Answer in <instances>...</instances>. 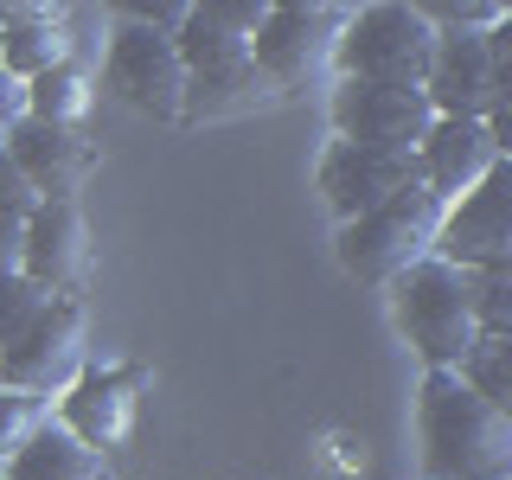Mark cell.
Instances as JSON below:
<instances>
[{"mask_svg": "<svg viewBox=\"0 0 512 480\" xmlns=\"http://www.w3.org/2000/svg\"><path fill=\"white\" fill-rule=\"evenodd\" d=\"M410 160H416V186L436 192L442 205H455L461 192H474L506 154L493 148V135L480 122H448V116H436V122H429V135L416 141Z\"/></svg>", "mask_w": 512, "mask_h": 480, "instance_id": "cell-16", "label": "cell"}, {"mask_svg": "<svg viewBox=\"0 0 512 480\" xmlns=\"http://www.w3.org/2000/svg\"><path fill=\"white\" fill-rule=\"evenodd\" d=\"M103 480H109V474H103Z\"/></svg>", "mask_w": 512, "mask_h": 480, "instance_id": "cell-28", "label": "cell"}, {"mask_svg": "<svg viewBox=\"0 0 512 480\" xmlns=\"http://www.w3.org/2000/svg\"><path fill=\"white\" fill-rule=\"evenodd\" d=\"M0 64H7L20 84L58 71V64H71V32H64V13L52 7V13H39V20L0 26Z\"/></svg>", "mask_w": 512, "mask_h": 480, "instance_id": "cell-18", "label": "cell"}, {"mask_svg": "<svg viewBox=\"0 0 512 480\" xmlns=\"http://www.w3.org/2000/svg\"><path fill=\"white\" fill-rule=\"evenodd\" d=\"M416 442L429 480H512V410H493L455 372L423 378Z\"/></svg>", "mask_w": 512, "mask_h": 480, "instance_id": "cell-1", "label": "cell"}, {"mask_svg": "<svg viewBox=\"0 0 512 480\" xmlns=\"http://www.w3.org/2000/svg\"><path fill=\"white\" fill-rule=\"evenodd\" d=\"M436 224H442V199L423 186H404L391 192L384 205H372L365 218L340 224V263L346 276L359 282H397L410 263H423L436 250Z\"/></svg>", "mask_w": 512, "mask_h": 480, "instance_id": "cell-5", "label": "cell"}, {"mask_svg": "<svg viewBox=\"0 0 512 480\" xmlns=\"http://www.w3.org/2000/svg\"><path fill=\"white\" fill-rule=\"evenodd\" d=\"M173 45H180V64H186V116H224V109H244L263 90V77L250 64V45L205 26L192 7H186L180 32H173Z\"/></svg>", "mask_w": 512, "mask_h": 480, "instance_id": "cell-8", "label": "cell"}, {"mask_svg": "<svg viewBox=\"0 0 512 480\" xmlns=\"http://www.w3.org/2000/svg\"><path fill=\"white\" fill-rule=\"evenodd\" d=\"M416 180L410 154H384V148H359V141H327L320 154V192L346 224L365 218L372 205H384L391 192H404Z\"/></svg>", "mask_w": 512, "mask_h": 480, "instance_id": "cell-15", "label": "cell"}, {"mask_svg": "<svg viewBox=\"0 0 512 480\" xmlns=\"http://www.w3.org/2000/svg\"><path fill=\"white\" fill-rule=\"evenodd\" d=\"M141 391H148V372L141 365H84L77 384L58 397V429H71L84 448H116L128 442L141 416Z\"/></svg>", "mask_w": 512, "mask_h": 480, "instance_id": "cell-12", "label": "cell"}, {"mask_svg": "<svg viewBox=\"0 0 512 480\" xmlns=\"http://www.w3.org/2000/svg\"><path fill=\"white\" fill-rule=\"evenodd\" d=\"M84 308L77 301H52L32 327L0 352V384L7 391H26V397H64L84 372Z\"/></svg>", "mask_w": 512, "mask_h": 480, "instance_id": "cell-7", "label": "cell"}, {"mask_svg": "<svg viewBox=\"0 0 512 480\" xmlns=\"http://www.w3.org/2000/svg\"><path fill=\"white\" fill-rule=\"evenodd\" d=\"M442 263L455 269H493V263H512V167L487 173L474 192H461L455 205H442V224H436V250Z\"/></svg>", "mask_w": 512, "mask_h": 480, "instance_id": "cell-9", "label": "cell"}, {"mask_svg": "<svg viewBox=\"0 0 512 480\" xmlns=\"http://www.w3.org/2000/svg\"><path fill=\"white\" fill-rule=\"evenodd\" d=\"M455 378L474 397H487L493 410H512V333H480L468 346V359L455 365Z\"/></svg>", "mask_w": 512, "mask_h": 480, "instance_id": "cell-20", "label": "cell"}, {"mask_svg": "<svg viewBox=\"0 0 512 480\" xmlns=\"http://www.w3.org/2000/svg\"><path fill=\"white\" fill-rule=\"evenodd\" d=\"M39 423H45V404H39V397L7 391V384H0V461H7L13 448H26V436Z\"/></svg>", "mask_w": 512, "mask_h": 480, "instance_id": "cell-23", "label": "cell"}, {"mask_svg": "<svg viewBox=\"0 0 512 480\" xmlns=\"http://www.w3.org/2000/svg\"><path fill=\"white\" fill-rule=\"evenodd\" d=\"M26 263V218H0V276H20Z\"/></svg>", "mask_w": 512, "mask_h": 480, "instance_id": "cell-26", "label": "cell"}, {"mask_svg": "<svg viewBox=\"0 0 512 480\" xmlns=\"http://www.w3.org/2000/svg\"><path fill=\"white\" fill-rule=\"evenodd\" d=\"M103 77L128 109H141V116H154V122H186V64H180L173 32L135 26V20L116 26L109 32Z\"/></svg>", "mask_w": 512, "mask_h": 480, "instance_id": "cell-6", "label": "cell"}, {"mask_svg": "<svg viewBox=\"0 0 512 480\" xmlns=\"http://www.w3.org/2000/svg\"><path fill=\"white\" fill-rule=\"evenodd\" d=\"M52 301H58V295H45V288L32 282V276H0V352L20 340L32 320L52 308Z\"/></svg>", "mask_w": 512, "mask_h": 480, "instance_id": "cell-22", "label": "cell"}, {"mask_svg": "<svg viewBox=\"0 0 512 480\" xmlns=\"http://www.w3.org/2000/svg\"><path fill=\"white\" fill-rule=\"evenodd\" d=\"M340 20H346L340 7H269L250 39L256 77L276 90H301L308 77H320V64H333Z\"/></svg>", "mask_w": 512, "mask_h": 480, "instance_id": "cell-10", "label": "cell"}, {"mask_svg": "<svg viewBox=\"0 0 512 480\" xmlns=\"http://www.w3.org/2000/svg\"><path fill=\"white\" fill-rule=\"evenodd\" d=\"M20 276H32L45 295L71 301L90 276V224L77 212V199H45L26 218V263Z\"/></svg>", "mask_w": 512, "mask_h": 480, "instance_id": "cell-13", "label": "cell"}, {"mask_svg": "<svg viewBox=\"0 0 512 480\" xmlns=\"http://www.w3.org/2000/svg\"><path fill=\"white\" fill-rule=\"evenodd\" d=\"M84 116H90V71L84 64H58V71H45V77L26 84V122L84 128Z\"/></svg>", "mask_w": 512, "mask_h": 480, "instance_id": "cell-19", "label": "cell"}, {"mask_svg": "<svg viewBox=\"0 0 512 480\" xmlns=\"http://www.w3.org/2000/svg\"><path fill=\"white\" fill-rule=\"evenodd\" d=\"M0 480H103V455L45 416L26 436V448H13V455L0 461Z\"/></svg>", "mask_w": 512, "mask_h": 480, "instance_id": "cell-17", "label": "cell"}, {"mask_svg": "<svg viewBox=\"0 0 512 480\" xmlns=\"http://www.w3.org/2000/svg\"><path fill=\"white\" fill-rule=\"evenodd\" d=\"M468 301H474V327L480 333H512V263L474 269V276H468Z\"/></svg>", "mask_w": 512, "mask_h": 480, "instance_id": "cell-21", "label": "cell"}, {"mask_svg": "<svg viewBox=\"0 0 512 480\" xmlns=\"http://www.w3.org/2000/svg\"><path fill=\"white\" fill-rule=\"evenodd\" d=\"M39 205H45V199L26 186V173L7 160V148H0V218H32Z\"/></svg>", "mask_w": 512, "mask_h": 480, "instance_id": "cell-25", "label": "cell"}, {"mask_svg": "<svg viewBox=\"0 0 512 480\" xmlns=\"http://www.w3.org/2000/svg\"><path fill=\"white\" fill-rule=\"evenodd\" d=\"M436 39L442 32L423 20V7H404V0H378V7L346 13L340 39H333L340 84H416L423 90Z\"/></svg>", "mask_w": 512, "mask_h": 480, "instance_id": "cell-3", "label": "cell"}, {"mask_svg": "<svg viewBox=\"0 0 512 480\" xmlns=\"http://www.w3.org/2000/svg\"><path fill=\"white\" fill-rule=\"evenodd\" d=\"M391 320L429 372H455V365L468 359V346L480 340L474 301H468V269L442 263V256L410 263L404 276L391 282Z\"/></svg>", "mask_w": 512, "mask_h": 480, "instance_id": "cell-2", "label": "cell"}, {"mask_svg": "<svg viewBox=\"0 0 512 480\" xmlns=\"http://www.w3.org/2000/svg\"><path fill=\"white\" fill-rule=\"evenodd\" d=\"M429 109L448 122H487L512 103V20L493 32H442L423 77Z\"/></svg>", "mask_w": 512, "mask_h": 480, "instance_id": "cell-4", "label": "cell"}, {"mask_svg": "<svg viewBox=\"0 0 512 480\" xmlns=\"http://www.w3.org/2000/svg\"><path fill=\"white\" fill-rule=\"evenodd\" d=\"M429 122H436V109H429V96L416 84H340L333 90V128H340V141H359V148L416 154Z\"/></svg>", "mask_w": 512, "mask_h": 480, "instance_id": "cell-11", "label": "cell"}, {"mask_svg": "<svg viewBox=\"0 0 512 480\" xmlns=\"http://www.w3.org/2000/svg\"><path fill=\"white\" fill-rule=\"evenodd\" d=\"M192 13H199L205 26H218V32H231V39H244V45H250L269 7H263V0H199Z\"/></svg>", "mask_w": 512, "mask_h": 480, "instance_id": "cell-24", "label": "cell"}, {"mask_svg": "<svg viewBox=\"0 0 512 480\" xmlns=\"http://www.w3.org/2000/svg\"><path fill=\"white\" fill-rule=\"evenodd\" d=\"M20 116H26V84L7 71V64H0V135H7Z\"/></svg>", "mask_w": 512, "mask_h": 480, "instance_id": "cell-27", "label": "cell"}, {"mask_svg": "<svg viewBox=\"0 0 512 480\" xmlns=\"http://www.w3.org/2000/svg\"><path fill=\"white\" fill-rule=\"evenodd\" d=\"M0 148H7V160L26 173V186L39 199H71L96 167V141L84 128H45V122H26V116L0 135Z\"/></svg>", "mask_w": 512, "mask_h": 480, "instance_id": "cell-14", "label": "cell"}]
</instances>
